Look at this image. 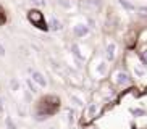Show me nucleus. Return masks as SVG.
Segmentation results:
<instances>
[{"label":"nucleus","instance_id":"1","mask_svg":"<svg viewBox=\"0 0 147 129\" xmlns=\"http://www.w3.org/2000/svg\"><path fill=\"white\" fill-rule=\"evenodd\" d=\"M58 110H60V99L57 95H44V97L39 99V102H37L36 113L49 118V116L55 115Z\"/></svg>","mask_w":147,"mask_h":129},{"label":"nucleus","instance_id":"2","mask_svg":"<svg viewBox=\"0 0 147 129\" xmlns=\"http://www.w3.org/2000/svg\"><path fill=\"white\" fill-rule=\"evenodd\" d=\"M28 21L40 31H49V23L45 21L44 13L40 11L39 8H32V10L28 11Z\"/></svg>","mask_w":147,"mask_h":129},{"label":"nucleus","instance_id":"3","mask_svg":"<svg viewBox=\"0 0 147 129\" xmlns=\"http://www.w3.org/2000/svg\"><path fill=\"white\" fill-rule=\"evenodd\" d=\"M131 81H133V76L125 69H118L117 73L113 74V82L118 87H128L131 84Z\"/></svg>","mask_w":147,"mask_h":129},{"label":"nucleus","instance_id":"4","mask_svg":"<svg viewBox=\"0 0 147 129\" xmlns=\"http://www.w3.org/2000/svg\"><path fill=\"white\" fill-rule=\"evenodd\" d=\"M89 32H91V28L86 23H76L73 26V34H74V37H78V39H84Z\"/></svg>","mask_w":147,"mask_h":129},{"label":"nucleus","instance_id":"5","mask_svg":"<svg viewBox=\"0 0 147 129\" xmlns=\"http://www.w3.org/2000/svg\"><path fill=\"white\" fill-rule=\"evenodd\" d=\"M115 58H117V44L108 42L105 45V60L108 63H112V61H115Z\"/></svg>","mask_w":147,"mask_h":129},{"label":"nucleus","instance_id":"6","mask_svg":"<svg viewBox=\"0 0 147 129\" xmlns=\"http://www.w3.org/2000/svg\"><path fill=\"white\" fill-rule=\"evenodd\" d=\"M31 79H32L39 87H47V79H45V76H44L42 73H39V71H32V73H31Z\"/></svg>","mask_w":147,"mask_h":129},{"label":"nucleus","instance_id":"7","mask_svg":"<svg viewBox=\"0 0 147 129\" xmlns=\"http://www.w3.org/2000/svg\"><path fill=\"white\" fill-rule=\"evenodd\" d=\"M138 47L139 48L147 47V26L139 31V34H138Z\"/></svg>","mask_w":147,"mask_h":129},{"label":"nucleus","instance_id":"8","mask_svg":"<svg viewBox=\"0 0 147 129\" xmlns=\"http://www.w3.org/2000/svg\"><path fill=\"white\" fill-rule=\"evenodd\" d=\"M49 29L50 31H61L63 29V23L58 19V18H52L49 21Z\"/></svg>","mask_w":147,"mask_h":129},{"label":"nucleus","instance_id":"9","mask_svg":"<svg viewBox=\"0 0 147 129\" xmlns=\"http://www.w3.org/2000/svg\"><path fill=\"white\" fill-rule=\"evenodd\" d=\"M136 16L142 21H147V7H144V5L136 7Z\"/></svg>","mask_w":147,"mask_h":129},{"label":"nucleus","instance_id":"10","mask_svg":"<svg viewBox=\"0 0 147 129\" xmlns=\"http://www.w3.org/2000/svg\"><path fill=\"white\" fill-rule=\"evenodd\" d=\"M118 5H120L123 10H126V11H136V7L131 3L129 0H118Z\"/></svg>","mask_w":147,"mask_h":129},{"label":"nucleus","instance_id":"11","mask_svg":"<svg viewBox=\"0 0 147 129\" xmlns=\"http://www.w3.org/2000/svg\"><path fill=\"white\" fill-rule=\"evenodd\" d=\"M139 60H141V63L147 68V47L139 48Z\"/></svg>","mask_w":147,"mask_h":129},{"label":"nucleus","instance_id":"12","mask_svg":"<svg viewBox=\"0 0 147 129\" xmlns=\"http://www.w3.org/2000/svg\"><path fill=\"white\" fill-rule=\"evenodd\" d=\"M69 99H71V102H74V105H78V107H84L86 103H84V99H81L79 95L76 94H69Z\"/></svg>","mask_w":147,"mask_h":129},{"label":"nucleus","instance_id":"13","mask_svg":"<svg viewBox=\"0 0 147 129\" xmlns=\"http://www.w3.org/2000/svg\"><path fill=\"white\" fill-rule=\"evenodd\" d=\"M129 113L136 118H141V116H146V110L144 108H129Z\"/></svg>","mask_w":147,"mask_h":129},{"label":"nucleus","instance_id":"14","mask_svg":"<svg viewBox=\"0 0 147 129\" xmlns=\"http://www.w3.org/2000/svg\"><path fill=\"white\" fill-rule=\"evenodd\" d=\"M26 84H28V89H29L31 94H37V87H39V86H37V84H36L32 79H28Z\"/></svg>","mask_w":147,"mask_h":129},{"label":"nucleus","instance_id":"15","mask_svg":"<svg viewBox=\"0 0 147 129\" xmlns=\"http://www.w3.org/2000/svg\"><path fill=\"white\" fill-rule=\"evenodd\" d=\"M95 112H97V103H91V105L87 107V116H89V118H94Z\"/></svg>","mask_w":147,"mask_h":129},{"label":"nucleus","instance_id":"16","mask_svg":"<svg viewBox=\"0 0 147 129\" xmlns=\"http://www.w3.org/2000/svg\"><path fill=\"white\" fill-rule=\"evenodd\" d=\"M5 124H7V128L8 129H16V123H15L10 116H7V120H5Z\"/></svg>","mask_w":147,"mask_h":129},{"label":"nucleus","instance_id":"17","mask_svg":"<svg viewBox=\"0 0 147 129\" xmlns=\"http://www.w3.org/2000/svg\"><path fill=\"white\" fill-rule=\"evenodd\" d=\"M29 2L34 5L36 8H42V7H45V0H29Z\"/></svg>","mask_w":147,"mask_h":129},{"label":"nucleus","instance_id":"18","mask_svg":"<svg viewBox=\"0 0 147 129\" xmlns=\"http://www.w3.org/2000/svg\"><path fill=\"white\" fill-rule=\"evenodd\" d=\"M57 3L61 5L63 8H69V7H71V3H69L68 0H57Z\"/></svg>","mask_w":147,"mask_h":129},{"label":"nucleus","instance_id":"19","mask_svg":"<svg viewBox=\"0 0 147 129\" xmlns=\"http://www.w3.org/2000/svg\"><path fill=\"white\" fill-rule=\"evenodd\" d=\"M10 87H11V90H18V89H20V84H18L16 79H11V81H10Z\"/></svg>","mask_w":147,"mask_h":129},{"label":"nucleus","instance_id":"20","mask_svg":"<svg viewBox=\"0 0 147 129\" xmlns=\"http://www.w3.org/2000/svg\"><path fill=\"white\" fill-rule=\"evenodd\" d=\"M5 21H7V16H5L3 10L0 8V26H2V24H5Z\"/></svg>","mask_w":147,"mask_h":129},{"label":"nucleus","instance_id":"21","mask_svg":"<svg viewBox=\"0 0 147 129\" xmlns=\"http://www.w3.org/2000/svg\"><path fill=\"white\" fill-rule=\"evenodd\" d=\"M5 53H7V52H5V47H3V44L0 42V56H5Z\"/></svg>","mask_w":147,"mask_h":129},{"label":"nucleus","instance_id":"22","mask_svg":"<svg viewBox=\"0 0 147 129\" xmlns=\"http://www.w3.org/2000/svg\"><path fill=\"white\" fill-rule=\"evenodd\" d=\"M0 112H3V100L0 99Z\"/></svg>","mask_w":147,"mask_h":129}]
</instances>
